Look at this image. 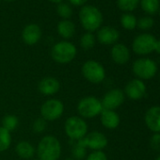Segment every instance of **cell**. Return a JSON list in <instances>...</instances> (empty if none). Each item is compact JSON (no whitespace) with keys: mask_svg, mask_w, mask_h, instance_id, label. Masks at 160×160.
Wrapping results in <instances>:
<instances>
[{"mask_svg":"<svg viewBox=\"0 0 160 160\" xmlns=\"http://www.w3.org/2000/svg\"><path fill=\"white\" fill-rule=\"evenodd\" d=\"M150 145L152 150L160 151V133H154L150 140Z\"/></svg>","mask_w":160,"mask_h":160,"instance_id":"32","label":"cell"},{"mask_svg":"<svg viewBox=\"0 0 160 160\" xmlns=\"http://www.w3.org/2000/svg\"><path fill=\"white\" fill-rule=\"evenodd\" d=\"M139 5V0H117L118 8L124 12H131L135 11Z\"/></svg>","mask_w":160,"mask_h":160,"instance_id":"26","label":"cell"},{"mask_svg":"<svg viewBox=\"0 0 160 160\" xmlns=\"http://www.w3.org/2000/svg\"><path fill=\"white\" fill-rule=\"evenodd\" d=\"M87 150L83 138L73 141L72 146V157L74 160H83L87 157Z\"/></svg>","mask_w":160,"mask_h":160,"instance_id":"21","label":"cell"},{"mask_svg":"<svg viewBox=\"0 0 160 160\" xmlns=\"http://www.w3.org/2000/svg\"><path fill=\"white\" fill-rule=\"evenodd\" d=\"M83 141L87 149H91L92 151H103L108 143V138L99 131H92L88 133L84 138Z\"/></svg>","mask_w":160,"mask_h":160,"instance_id":"11","label":"cell"},{"mask_svg":"<svg viewBox=\"0 0 160 160\" xmlns=\"http://www.w3.org/2000/svg\"><path fill=\"white\" fill-rule=\"evenodd\" d=\"M64 160H74L72 157H67V158H65Z\"/></svg>","mask_w":160,"mask_h":160,"instance_id":"36","label":"cell"},{"mask_svg":"<svg viewBox=\"0 0 160 160\" xmlns=\"http://www.w3.org/2000/svg\"><path fill=\"white\" fill-rule=\"evenodd\" d=\"M57 12L61 18L69 19L72 15V9L69 3L61 2V3H58L57 6Z\"/></svg>","mask_w":160,"mask_h":160,"instance_id":"28","label":"cell"},{"mask_svg":"<svg viewBox=\"0 0 160 160\" xmlns=\"http://www.w3.org/2000/svg\"><path fill=\"white\" fill-rule=\"evenodd\" d=\"M85 160H108V156L103 151H93L85 158Z\"/></svg>","mask_w":160,"mask_h":160,"instance_id":"31","label":"cell"},{"mask_svg":"<svg viewBox=\"0 0 160 160\" xmlns=\"http://www.w3.org/2000/svg\"><path fill=\"white\" fill-rule=\"evenodd\" d=\"M33 160H40L39 158H35V159H33Z\"/></svg>","mask_w":160,"mask_h":160,"instance_id":"40","label":"cell"},{"mask_svg":"<svg viewBox=\"0 0 160 160\" xmlns=\"http://www.w3.org/2000/svg\"><path fill=\"white\" fill-rule=\"evenodd\" d=\"M125 99L124 92L120 89H112L108 91L101 100L103 109L115 110L121 107Z\"/></svg>","mask_w":160,"mask_h":160,"instance_id":"10","label":"cell"},{"mask_svg":"<svg viewBox=\"0 0 160 160\" xmlns=\"http://www.w3.org/2000/svg\"><path fill=\"white\" fill-rule=\"evenodd\" d=\"M36 153L40 160H58L61 155V144L56 137L45 136L40 140Z\"/></svg>","mask_w":160,"mask_h":160,"instance_id":"1","label":"cell"},{"mask_svg":"<svg viewBox=\"0 0 160 160\" xmlns=\"http://www.w3.org/2000/svg\"><path fill=\"white\" fill-rule=\"evenodd\" d=\"M64 131L72 141H76L83 138L88 134V124L80 116H72L66 120Z\"/></svg>","mask_w":160,"mask_h":160,"instance_id":"4","label":"cell"},{"mask_svg":"<svg viewBox=\"0 0 160 160\" xmlns=\"http://www.w3.org/2000/svg\"><path fill=\"white\" fill-rule=\"evenodd\" d=\"M81 72L87 81L92 84H99L106 78V70L104 66L94 59H89L84 62L81 67Z\"/></svg>","mask_w":160,"mask_h":160,"instance_id":"6","label":"cell"},{"mask_svg":"<svg viewBox=\"0 0 160 160\" xmlns=\"http://www.w3.org/2000/svg\"><path fill=\"white\" fill-rule=\"evenodd\" d=\"M156 39L150 33H142L138 35L133 42V51L138 56H146L154 51Z\"/></svg>","mask_w":160,"mask_h":160,"instance_id":"8","label":"cell"},{"mask_svg":"<svg viewBox=\"0 0 160 160\" xmlns=\"http://www.w3.org/2000/svg\"><path fill=\"white\" fill-rule=\"evenodd\" d=\"M157 13H158V15H159V17H160V9H159V11H158V12H157Z\"/></svg>","mask_w":160,"mask_h":160,"instance_id":"38","label":"cell"},{"mask_svg":"<svg viewBox=\"0 0 160 160\" xmlns=\"http://www.w3.org/2000/svg\"><path fill=\"white\" fill-rule=\"evenodd\" d=\"M2 127L5 128L6 130H8L9 132H12L14 131L18 125H19V119L12 114H8L6 116H4V118L2 119Z\"/></svg>","mask_w":160,"mask_h":160,"instance_id":"25","label":"cell"},{"mask_svg":"<svg viewBox=\"0 0 160 160\" xmlns=\"http://www.w3.org/2000/svg\"><path fill=\"white\" fill-rule=\"evenodd\" d=\"M153 25H154V21L149 15L143 16L138 19V22H137V27L141 30H149L153 27Z\"/></svg>","mask_w":160,"mask_h":160,"instance_id":"29","label":"cell"},{"mask_svg":"<svg viewBox=\"0 0 160 160\" xmlns=\"http://www.w3.org/2000/svg\"><path fill=\"white\" fill-rule=\"evenodd\" d=\"M6 1H14V0H6Z\"/></svg>","mask_w":160,"mask_h":160,"instance_id":"39","label":"cell"},{"mask_svg":"<svg viewBox=\"0 0 160 160\" xmlns=\"http://www.w3.org/2000/svg\"><path fill=\"white\" fill-rule=\"evenodd\" d=\"M110 56L116 64L123 65L126 64L130 59V51L125 44L115 43L110 50Z\"/></svg>","mask_w":160,"mask_h":160,"instance_id":"17","label":"cell"},{"mask_svg":"<svg viewBox=\"0 0 160 160\" xmlns=\"http://www.w3.org/2000/svg\"><path fill=\"white\" fill-rule=\"evenodd\" d=\"M145 124L153 133H160V106L150 108L144 117Z\"/></svg>","mask_w":160,"mask_h":160,"instance_id":"16","label":"cell"},{"mask_svg":"<svg viewBox=\"0 0 160 160\" xmlns=\"http://www.w3.org/2000/svg\"><path fill=\"white\" fill-rule=\"evenodd\" d=\"M47 127V122L43 119V118H37L33 124H32V128H33V131L37 134H41L42 132L45 131Z\"/></svg>","mask_w":160,"mask_h":160,"instance_id":"30","label":"cell"},{"mask_svg":"<svg viewBox=\"0 0 160 160\" xmlns=\"http://www.w3.org/2000/svg\"><path fill=\"white\" fill-rule=\"evenodd\" d=\"M159 1H160V0H159Z\"/></svg>","mask_w":160,"mask_h":160,"instance_id":"42","label":"cell"},{"mask_svg":"<svg viewBox=\"0 0 160 160\" xmlns=\"http://www.w3.org/2000/svg\"><path fill=\"white\" fill-rule=\"evenodd\" d=\"M132 71L138 79L148 80L152 79L156 74L157 65L149 58H140L134 61Z\"/></svg>","mask_w":160,"mask_h":160,"instance_id":"7","label":"cell"},{"mask_svg":"<svg viewBox=\"0 0 160 160\" xmlns=\"http://www.w3.org/2000/svg\"><path fill=\"white\" fill-rule=\"evenodd\" d=\"M15 152L19 157H21L22 159L28 160V159H31L35 155L36 149L29 141L22 140L16 144Z\"/></svg>","mask_w":160,"mask_h":160,"instance_id":"19","label":"cell"},{"mask_svg":"<svg viewBox=\"0 0 160 160\" xmlns=\"http://www.w3.org/2000/svg\"><path fill=\"white\" fill-rule=\"evenodd\" d=\"M88 0H69L70 4L74 6H84Z\"/></svg>","mask_w":160,"mask_h":160,"instance_id":"33","label":"cell"},{"mask_svg":"<svg viewBox=\"0 0 160 160\" xmlns=\"http://www.w3.org/2000/svg\"><path fill=\"white\" fill-rule=\"evenodd\" d=\"M154 51L157 54H160V40H156L155 46H154Z\"/></svg>","mask_w":160,"mask_h":160,"instance_id":"34","label":"cell"},{"mask_svg":"<svg viewBox=\"0 0 160 160\" xmlns=\"http://www.w3.org/2000/svg\"><path fill=\"white\" fill-rule=\"evenodd\" d=\"M100 120L103 126L110 130L117 128L121 122L120 116L115 110H108V109L102 110L100 114Z\"/></svg>","mask_w":160,"mask_h":160,"instance_id":"18","label":"cell"},{"mask_svg":"<svg viewBox=\"0 0 160 160\" xmlns=\"http://www.w3.org/2000/svg\"><path fill=\"white\" fill-rule=\"evenodd\" d=\"M79 21L88 32L92 33L101 28L103 14L97 7L93 5H84L79 11Z\"/></svg>","mask_w":160,"mask_h":160,"instance_id":"2","label":"cell"},{"mask_svg":"<svg viewBox=\"0 0 160 160\" xmlns=\"http://www.w3.org/2000/svg\"><path fill=\"white\" fill-rule=\"evenodd\" d=\"M80 46L85 50H90L94 47L96 42V38L92 32L84 33L80 38Z\"/></svg>","mask_w":160,"mask_h":160,"instance_id":"27","label":"cell"},{"mask_svg":"<svg viewBox=\"0 0 160 160\" xmlns=\"http://www.w3.org/2000/svg\"><path fill=\"white\" fill-rule=\"evenodd\" d=\"M123 92L129 99L138 101L146 95V86L142 80L135 78L127 82Z\"/></svg>","mask_w":160,"mask_h":160,"instance_id":"12","label":"cell"},{"mask_svg":"<svg viewBox=\"0 0 160 160\" xmlns=\"http://www.w3.org/2000/svg\"><path fill=\"white\" fill-rule=\"evenodd\" d=\"M64 112V105L58 99L46 100L41 107V115L46 122H54L59 119Z\"/></svg>","mask_w":160,"mask_h":160,"instance_id":"9","label":"cell"},{"mask_svg":"<svg viewBox=\"0 0 160 160\" xmlns=\"http://www.w3.org/2000/svg\"><path fill=\"white\" fill-rule=\"evenodd\" d=\"M77 112L83 119H92L101 114L103 110L101 100L95 96H86L77 104Z\"/></svg>","mask_w":160,"mask_h":160,"instance_id":"5","label":"cell"},{"mask_svg":"<svg viewBox=\"0 0 160 160\" xmlns=\"http://www.w3.org/2000/svg\"><path fill=\"white\" fill-rule=\"evenodd\" d=\"M57 30L60 37L65 40H68L73 37L75 33V26L71 20L63 19L58 22L57 26Z\"/></svg>","mask_w":160,"mask_h":160,"instance_id":"20","label":"cell"},{"mask_svg":"<svg viewBox=\"0 0 160 160\" xmlns=\"http://www.w3.org/2000/svg\"><path fill=\"white\" fill-rule=\"evenodd\" d=\"M49 1H51L53 3H56V4H58V3H61L63 0H49Z\"/></svg>","mask_w":160,"mask_h":160,"instance_id":"35","label":"cell"},{"mask_svg":"<svg viewBox=\"0 0 160 160\" xmlns=\"http://www.w3.org/2000/svg\"><path fill=\"white\" fill-rule=\"evenodd\" d=\"M77 54L75 45L69 41H60L51 48L53 60L59 64H67L74 59Z\"/></svg>","mask_w":160,"mask_h":160,"instance_id":"3","label":"cell"},{"mask_svg":"<svg viewBox=\"0 0 160 160\" xmlns=\"http://www.w3.org/2000/svg\"><path fill=\"white\" fill-rule=\"evenodd\" d=\"M97 41L104 45H113L120 39V32L113 27H101L97 31Z\"/></svg>","mask_w":160,"mask_h":160,"instance_id":"13","label":"cell"},{"mask_svg":"<svg viewBox=\"0 0 160 160\" xmlns=\"http://www.w3.org/2000/svg\"><path fill=\"white\" fill-rule=\"evenodd\" d=\"M155 160H160V154L156 157V159H155Z\"/></svg>","mask_w":160,"mask_h":160,"instance_id":"37","label":"cell"},{"mask_svg":"<svg viewBox=\"0 0 160 160\" xmlns=\"http://www.w3.org/2000/svg\"><path fill=\"white\" fill-rule=\"evenodd\" d=\"M12 144L11 132L0 126V152L7 151Z\"/></svg>","mask_w":160,"mask_h":160,"instance_id":"24","label":"cell"},{"mask_svg":"<svg viewBox=\"0 0 160 160\" xmlns=\"http://www.w3.org/2000/svg\"><path fill=\"white\" fill-rule=\"evenodd\" d=\"M42 29L37 24L27 25L22 31V40L28 45H34L42 38Z\"/></svg>","mask_w":160,"mask_h":160,"instance_id":"15","label":"cell"},{"mask_svg":"<svg viewBox=\"0 0 160 160\" xmlns=\"http://www.w3.org/2000/svg\"><path fill=\"white\" fill-rule=\"evenodd\" d=\"M142 11L148 15H153L158 12L160 9L159 0H139Z\"/></svg>","mask_w":160,"mask_h":160,"instance_id":"22","label":"cell"},{"mask_svg":"<svg viewBox=\"0 0 160 160\" xmlns=\"http://www.w3.org/2000/svg\"><path fill=\"white\" fill-rule=\"evenodd\" d=\"M159 78H160V74H159Z\"/></svg>","mask_w":160,"mask_h":160,"instance_id":"41","label":"cell"},{"mask_svg":"<svg viewBox=\"0 0 160 160\" xmlns=\"http://www.w3.org/2000/svg\"><path fill=\"white\" fill-rule=\"evenodd\" d=\"M137 17L132 14L125 12L121 16V25L126 30H133L137 28Z\"/></svg>","mask_w":160,"mask_h":160,"instance_id":"23","label":"cell"},{"mask_svg":"<svg viewBox=\"0 0 160 160\" xmlns=\"http://www.w3.org/2000/svg\"><path fill=\"white\" fill-rule=\"evenodd\" d=\"M38 90L40 93L44 96H52L59 92L60 83L57 78L53 76H46L39 82Z\"/></svg>","mask_w":160,"mask_h":160,"instance_id":"14","label":"cell"}]
</instances>
